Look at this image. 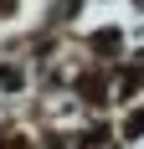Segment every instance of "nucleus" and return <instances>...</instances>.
I'll list each match as a JSON object with an SVG mask.
<instances>
[{"label": "nucleus", "mask_w": 144, "mask_h": 149, "mask_svg": "<svg viewBox=\"0 0 144 149\" xmlns=\"http://www.w3.org/2000/svg\"><path fill=\"white\" fill-rule=\"evenodd\" d=\"M0 10H10V0H0Z\"/></svg>", "instance_id": "obj_1"}]
</instances>
